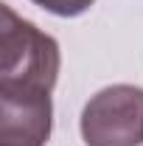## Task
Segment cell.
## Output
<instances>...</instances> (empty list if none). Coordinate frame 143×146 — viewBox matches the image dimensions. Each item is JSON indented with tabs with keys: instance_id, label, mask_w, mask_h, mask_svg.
<instances>
[{
	"instance_id": "cell-1",
	"label": "cell",
	"mask_w": 143,
	"mask_h": 146,
	"mask_svg": "<svg viewBox=\"0 0 143 146\" xmlns=\"http://www.w3.org/2000/svg\"><path fill=\"white\" fill-rule=\"evenodd\" d=\"M0 98H51L59 45L9 6L0 9Z\"/></svg>"
},
{
	"instance_id": "cell-2",
	"label": "cell",
	"mask_w": 143,
	"mask_h": 146,
	"mask_svg": "<svg viewBox=\"0 0 143 146\" xmlns=\"http://www.w3.org/2000/svg\"><path fill=\"white\" fill-rule=\"evenodd\" d=\"M81 135L87 146L143 143V90L115 84L93 96L81 112Z\"/></svg>"
},
{
	"instance_id": "cell-4",
	"label": "cell",
	"mask_w": 143,
	"mask_h": 146,
	"mask_svg": "<svg viewBox=\"0 0 143 146\" xmlns=\"http://www.w3.org/2000/svg\"><path fill=\"white\" fill-rule=\"evenodd\" d=\"M34 3L48 9V11H54V14H59V17H76V14L87 11L93 6V0H34Z\"/></svg>"
},
{
	"instance_id": "cell-3",
	"label": "cell",
	"mask_w": 143,
	"mask_h": 146,
	"mask_svg": "<svg viewBox=\"0 0 143 146\" xmlns=\"http://www.w3.org/2000/svg\"><path fill=\"white\" fill-rule=\"evenodd\" d=\"M51 135V98H0V146H42Z\"/></svg>"
}]
</instances>
